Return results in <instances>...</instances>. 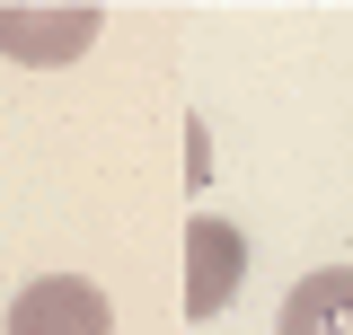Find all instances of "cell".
<instances>
[{
  "label": "cell",
  "mask_w": 353,
  "mask_h": 335,
  "mask_svg": "<svg viewBox=\"0 0 353 335\" xmlns=\"http://www.w3.org/2000/svg\"><path fill=\"white\" fill-rule=\"evenodd\" d=\"M97 44V9L88 0H62V9H27V0H0V53L27 62V71H53V62H80Z\"/></svg>",
  "instance_id": "cell-1"
},
{
  "label": "cell",
  "mask_w": 353,
  "mask_h": 335,
  "mask_svg": "<svg viewBox=\"0 0 353 335\" xmlns=\"http://www.w3.org/2000/svg\"><path fill=\"white\" fill-rule=\"evenodd\" d=\"M239 283H248V238L221 212H194L185 221V318H221Z\"/></svg>",
  "instance_id": "cell-2"
},
{
  "label": "cell",
  "mask_w": 353,
  "mask_h": 335,
  "mask_svg": "<svg viewBox=\"0 0 353 335\" xmlns=\"http://www.w3.org/2000/svg\"><path fill=\"white\" fill-rule=\"evenodd\" d=\"M9 335H115V309L80 274H44L9 300Z\"/></svg>",
  "instance_id": "cell-3"
},
{
  "label": "cell",
  "mask_w": 353,
  "mask_h": 335,
  "mask_svg": "<svg viewBox=\"0 0 353 335\" xmlns=\"http://www.w3.org/2000/svg\"><path fill=\"white\" fill-rule=\"evenodd\" d=\"M274 335H353V265H318L309 283H292Z\"/></svg>",
  "instance_id": "cell-4"
}]
</instances>
